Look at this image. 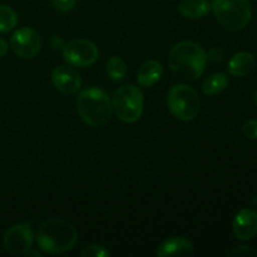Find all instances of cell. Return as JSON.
<instances>
[{
  "mask_svg": "<svg viewBox=\"0 0 257 257\" xmlns=\"http://www.w3.org/2000/svg\"><path fill=\"white\" fill-rule=\"evenodd\" d=\"M167 62L176 75L188 82H196L205 72L207 57L200 44L185 40L170 50Z\"/></svg>",
  "mask_w": 257,
  "mask_h": 257,
  "instance_id": "6da1fadb",
  "label": "cell"
},
{
  "mask_svg": "<svg viewBox=\"0 0 257 257\" xmlns=\"http://www.w3.org/2000/svg\"><path fill=\"white\" fill-rule=\"evenodd\" d=\"M78 241L74 226L60 217H50L39 226L37 242L40 250L49 255H58L72 250Z\"/></svg>",
  "mask_w": 257,
  "mask_h": 257,
  "instance_id": "7a4b0ae2",
  "label": "cell"
},
{
  "mask_svg": "<svg viewBox=\"0 0 257 257\" xmlns=\"http://www.w3.org/2000/svg\"><path fill=\"white\" fill-rule=\"evenodd\" d=\"M77 110L80 118L90 127H103L113 114L112 100L104 90L90 87L78 95Z\"/></svg>",
  "mask_w": 257,
  "mask_h": 257,
  "instance_id": "3957f363",
  "label": "cell"
},
{
  "mask_svg": "<svg viewBox=\"0 0 257 257\" xmlns=\"http://www.w3.org/2000/svg\"><path fill=\"white\" fill-rule=\"evenodd\" d=\"M211 8L216 20L230 32L245 29L252 17L248 0H213Z\"/></svg>",
  "mask_w": 257,
  "mask_h": 257,
  "instance_id": "277c9868",
  "label": "cell"
},
{
  "mask_svg": "<svg viewBox=\"0 0 257 257\" xmlns=\"http://www.w3.org/2000/svg\"><path fill=\"white\" fill-rule=\"evenodd\" d=\"M167 105L173 117L183 122H190L200 113L201 102L197 92L192 87L176 84L168 92Z\"/></svg>",
  "mask_w": 257,
  "mask_h": 257,
  "instance_id": "5b68a950",
  "label": "cell"
},
{
  "mask_svg": "<svg viewBox=\"0 0 257 257\" xmlns=\"http://www.w3.org/2000/svg\"><path fill=\"white\" fill-rule=\"evenodd\" d=\"M143 94L138 87L125 84L118 88L112 99L113 112L120 120L125 123H135L143 113Z\"/></svg>",
  "mask_w": 257,
  "mask_h": 257,
  "instance_id": "8992f818",
  "label": "cell"
},
{
  "mask_svg": "<svg viewBox=\"0 0 257 257\" xmlns=\"http://www.w3.org/2000/svg\"><path fill=\"white\" fill-rule=\"evenodd\" d=\"M99 57L94 43L85 39H73L63 47V58L68 64L78 68H87L94 64Z\"/></svg>",
  "mask_w": 257,
  "mask_h": 257,
  "instance_id": "52a82bcc",
  "label": "cell"
},
{
  "mask_svg": "<svg viewBox=\"0 0 257 257\" xmlns=\"http://www.w3.org/2000/svg\"><path fill=\"white\" fill-rule=\"evenodd\" d=\"M34 235L27 223H17L8 228L3 237V247L10 255H24L33 246Z\"/></svg>",
  "mask_w": 257,
  "mask_h": 257,
  "instance_id": "ba28073f",
  "label": "cell"
},
{
  "mask_svg": "<svg viewBox=\"0 0 257 257\" xmlns=\"http://www.w3.org/2000/svg\"><path fill=\"white\" fill-rule=\"evenodd\" d=\"M10 47L18 57L30 59L40 52L42 40L39 34L32 28H20L10 38Z\"/></svg>",
  "mask_w": 257,
  "mask_h": 257,
  "instance_id": "9c48e42d",
  "label": "cell"
},
{
  "mask_svg": "<svg viewBox=\"0 0 257 257\" xmlns=\"http://www.w3.org/2000/svg\"><path fill=\"white\" fill-rule=\"evenodd\" d=\"M52 80L54 87L64 94H74L80 89L82 79L77 70L68 65H58L53 69Z\"/></svg>",
  "mask_w": 257,
  "mask_h": 257,
  "instance_id": "30bf717a",
  "label": "cell"
},
{
  "mask_svg": "<svg viewBox=\"0 0 257 257\" xmlns=\"http://www.w3.org/2000/svg\"><path fill=\"white\" fill-rule=\"evenodd\" d=\"M232 231L241 241H250L257 235V212L252 208H243L235 216Z\"/></svg>",
  "mask_w": 257,
  "mask_h": 257,
  "instance_id": "8fae6325",
  "label": "cell"
},
{
  "mask_svg": "<svg viewBox=\"0 0 257 257\" xmlns=\"http://www.w3.org/2000/svg\"><path fill=\"white\" fill-rule=\"evenodd\" d=\"M195 253V247L192 242L187 238L181 237V236H172L167 238L160 245L157 250L158 257L167 256H185L191 257Z\"/></svg>",
  "mask_w": 257,
  "mask_h": 257,
  "instance_id": "7c38bea8",
  "label": "cell"
},
{
  "mask_svg": "<svg viewBox=\"0 0 257 257\" xmlns=\"http://www.w3.org/2000/svg\"><path fill=\"white\" fill-rule=\"evenodd\" d=\"M256 59L251 53L240 52L233 55L227 64V70L233 77H246L255 69Z\"/></svg>",
  "mask_w": 257,
  "mask_h": 257,
  "instance_id": "4fadbf2b",
  "label": "cell"
},
{
  "mask_svg": "<svg viewBox=\"0 0 257 257\" xmlns=\"http://www.w3.org/2000/svg\"><path fill=\"white\" fill-rule=\"evenodd\" d=\"M163 74V68L158 60L151 59L143 63L137 73L138 84L145 88H150L160 82Z\"/></svg>",
  "mask_w": 257,
  "mask_h": 257,
  "instance_id": "5bb4252c",
  "label": "cell"
},
{
  "mask_svg": "<svg viewBox=\"0 0 257 257\" xmlns=\"http://www.w3.org/2000/svg\"><path fill=\"white\" fill-rule=\"evenodd\" d=\"M211 4L208 0H181L178 12L188 19H201L210 13Z\"/></svg>",
  "mask_w": 257,
  "mask_h": 257,
  "instance_id": "9a60e30c",
  "label": "cell"
},
{
  "mask_svg": "<svg viewBox=\"0 0 257 257\" xmlns=\"http://www.w3.org/2000/svg\"><path fill=\"white\" fill-rule=\"evenodd\" d=\"M228 85V77L225 73H213L202 83V92L206 95H215L223 92Z\"/></svg>",
  "mask_w": 257,
  "mask_h": 257,
  "instance_id": "2e32d148",
  "label": "cell"
},
{
  "mask_svg": "<svg viewBox=\"0 0 257 257\" xmlns=\"http://www.w3.org/2000/svg\"><path fill=\"white\" fill-rule=\"evenodd\" d=\"M107 74L114 82H120L127 74V64L118 55H113L107 63Z\"/></svg>",
  "mask_w": 257,
  "mask_h": 257,
  "instance_id": "e0dca14e",
  "label": "cell"
},
{
  "mask_svg": "<svg viewBox=\"0 0 257 257\" xmlns=\"http://www.w3.org/2000/svg\"><path fill=\"white\" fill-rule=\"evenodd\" d=\"M18 24V15L12 8L0 5V33H8Z\"/></svg>",
  "mask_w": 257,
  "mask_h": 257,
  "instance_id": "ac0fdd59",
  "label": "cell"
},
{
  "mask_svg": "<svg viewBox=\"0 0 257 257\" xmlns=\"http://www.w3.org/2000/svg\"><path fill=\"white\" fill-rule=\"evenodd\" d=\"M82 257H108L110 256L109 250L103 245H90L87 246L80 252Z\"/></svg>",
  "mask_w": 257,
  "mask_h": 257,
  "instance_id": "d6986e66",
  "label": "cell"
},
{
  "mask_svg": "<svg viewBox=\"0 0 257 257\" xmlns=\"http://www.w3.org/2000/svg\"><path fill=\"white\" fill-rule=\"evenodd\" d=\"M227 256H230V257L256 256L257 257V250L255 247H252V246H238V247L232 248V250L227 253Z\"/></svg>",
  "mask_w": 257,
  "mask_h": 257,
  "instance_id": "ffe728a7",
  "label": "cell"
},
{
  "mask_svg": "<svg viewBox=\"0 0 257 257\" xmlns=\"http://www.w3.org/2000/svg\"><path fill=\"white\" fill-rule=\"evenodd\" d=\"M242 133L247 140H257V119L247 120L242 125Z\"/></svg>",
  "mask_w": 257,
  "mask_h": 257,
  "instance_id": "44dd1931",
  "label": "cell"
},
{
  "mask_svg": "<svg viewBox=\"0 0 257 257\" xmlns=\"http://www.w3.org/2000/svg\"><path fill=\"white\" fill-rule=\"evenodd\" d=\"M53 7L60 13H69L75 7L77 0H50Z\"/></svg>",
  "mask_w": 257,
  "mask_h": 257,
  "instance_id": "7402d4cb",
  "label": "cell"
},
{
  "mask_svg": "<svg viewBox=\"0 0 257 257\" xmlns=\"http://www.w3.org/2000/svg\"><path fill=\"white\" fill-rule=\"evenodd\" d=\"M206 57H207V60L212 63L221 62L223 58V50L220 49V48H212L208 53H206Z\"/></svg>",
  "mask_w": 257,
  "mask_h": 257,
  "instance_id": "603a6c76",
  "label": "cell"
},
{
  "mask_svg": "<svg viewBox=\"0 0 257 257\" xmlns=\"http://www.w3.org/2000/svg\"><path fill=\"white\" fill-rule=\"evenodd\" d=\"M64 44L65 43L63 42V39L60 37L53 35V37L50 38V47H52L53 49H63Z\"/></svg>",
  "mask_w": 257,
  "mask_h": 257,
  "instance_id": "cb8c5ba5",
  "label": "cell"
},
{
  "mask_svg": "<svg viewBox=\"0 0 257 257\" xmlns=\"http://www.w3.org/2000/svg\"><path fill=\"white\" fill-rule=\"evenodd\" d=\"M8 52V43L0 38V58L4 57Z\"/></svg>",
  "mask_w": 257,
  "mask_h": 257,
  "instance_id": "d4e9b609",
  "label": "cell"
},
{
  "mask_svg": "<svg viewBox=\"0 0 257 257\" xmlns=\"http://www.w3.org/2000/svg\"><path fill=\"white\" fill-rule=\"evenodd\" d=\"M24 256H27V257H29V256L43 257V253H42V252H39V251H32V250H29V251H27V252L24 253Z\"/></svg>",
  "mask_w": 257,
  "mask_h": 257,
  "instance_id": "484cf974",
  "label": "cell"
},
{
  "mask_svg": "<svg viewBox=\"0 0 257 257\" xmlns=\"http://www.w3.org/2000/svg\"><path fill=\"white\" fill-rule=\"evenodd\" d=\"M251 205H252L253 207H257V196H256V197H253L252 200H251Z\"/></svg>",
  "mask_w": 257,
  "mask_h": 257,
  "instance_id": "4316f807",
  "label": "cell"
},
{
  "mask_svg": "<svg viewBox=\"0 0 257 257\" xmlns=\"http://www.w3.org/2000/svg\"><path fill=\"white\" fill-rule=\"evenodd\" d=\"M255 104H256V108H257V89H256V93H255Z\"/></svg>",
  "mask_w": 257,
  "mask_h": 257,
  "instance_id": "83f0119b",
  "label": "cell"
}]
</instances>
